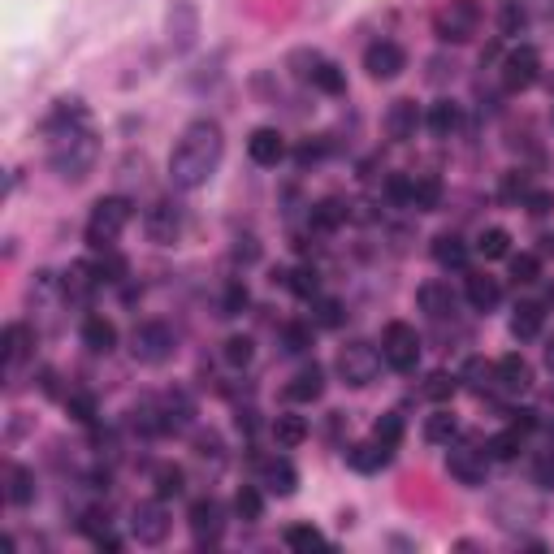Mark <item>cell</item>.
Segmentation results:
<instances>
[{
	"label": "cell",
	"instance_id": "1",
	"mask_svg": "<svg viewBox=\"0 0 554 554\" xmlns=\"http://www.w3.org/2000/svg\"><path fill=\"white\" fill-rule=\"evenodd\" d=\"M221 152H225V135L217 121L199 118L178 135L174 152H169V182L178 191H199L204 182L217 174Z\"/></svg>",
	"mask_w": 554,
	"mask_h": 554
},
{
	"label": "cell",
	"instance_id": "2",
	"mask_svg": "<svg viewBox=\"0 0 554 554\" xmlns=\"http://www.w3.org/2000/svg\"><path fill=\"white\" fill-rule=\"evenodd\" d=\"M96 157H100L96 135H91L87 126H79V130H61V135H53V152H48V165H53V174H57V178L82 182L87 174H91Z\"/></svg>",
	"mask_w": 554,
	"mask_h": 554
},
{
	"label": "cell",
	"instance_id": "3",
	"mask_svg": "<svg viewBox=\"0 0 554 554\" xmlns=\"http://www.w3.org/2000/svg\"><path fill=\"white\" fill-rule=\"evenodd\" d=\"M130 217H135V204L126 196L96 199V208H91V217H87V247H91V252H109L121 238V230L130 225Z\"/></svg>",
	"mask_w": 554,
	"mask_h": 554
},
{
	"label": "cell",
	"instance_id": "4",
	"mask_svg": "<svg viewBox=\"0 0 554 554\" xmlns=\"http://www.w3.org/2000/svg\"><path fill=\"white\" fill-rule=\"evenodd\" d=\"M481 26V5L476 0H451L446 9H437L434 31L442 43H468Z\"/></svg>",
	"mask_w": 554,
	"mask_h": 554
},
{
	"label": "cell",
	"instance_id": "5",
	"mask_svg": "<svg viewBox=\"0 0 554 554\" xmlns=\"http://www.w3.org/2000/svg\"><path fill=\"white\" fill-rule=\"evenodd\" d=\"M381 364H386V356L377 351L373 342H351V347H342L338 351V377L347 381V386H373L377 373H381Z\"/></svg>",
	"mask_w": 554,
	"mask_h": 554
},
{
	"label": "cell",
	"instance_id": "6",
	"mask_svg": "<svg viewBox=\"0 0 554 554\" xmlns=\"http://www.w3.org/2000/svg\"><path fill=\"white\" fill-rule=\"evenodd\" d=\"M381 356L386 364L395 368V373H412L416 364H420V338L407 320H390L386 325V334H381Z\"/></svg>",
	"mask_w": 554,
	"mask_h": 554
},
{
	"label": "cell",
	"instance_id": "7",
	"mask_svg": "<svg viewBox=\"0 0 554 554\" xmlns=\"http://www.w3.org/2000/svg\"><path fill=\"white\" fill-rule=\"evenodd\" d=\"M174 330L165 325V320H143L135 334H130V356L138 364H165V359L174 356Z\"/></svg>",
	"mask_w": 554,
	"mask_h": 554
},
{
	"label": "cell",
	"instance_id": "8",
	"mask_svg": "<svg viewBox=\"0 0 554 554\" xmlns=\"http://www.w3.org/2000/svg\"><path fill=\"white\" fill-rule=\"evenodd\" d=\"M537 79H541V53L533 43H520L502 57V87L507 91H529Z\"/></svg>",
	"mask_w": 554,
	"mask_h": 554
},
{
	"label": "cell",
	"instance_id": "9",
	"mask_svg": "<svg viewBox=\"0 0 554 554\" xmlns=\"http://www.w3.org/2000/svg\"><path fill=\"white\" fill-rule=\"evenodd\" d=\"M130 533H135L138 546H160L169 537V511H165V498H152V502H138L130 511Z\"/></svg>",
	"mask_w": 554,
	"mask_h": 554
},
{
	"label": "cell",
	"instance_id": "10",
	"mask_svg": "<svg viewBox=\"0 0 554 554\" xmlns=\"http://www.w3.org/2000/svg\"><path fill=\"white\" fill-rule=\"evenodd\" d=\"M143 230H148V238L152 243H174V238L182 234V208L174 204V199H157L148 213H143Z\"/></svg>",
	"mask_w": 554,
	"mask_h": 554
},
{
	"label": "cell",
	"instance_id": "11",
	"mask_svg": "<svg viewBox=\"0 0 554 554\" xmlns=\"http://www.w3.org/2000/svg\"><path fill=\"white\" fill-rule=\"evenodd\" d=\"M364 70L381 82L398 79V74L407 70V53H403L395 40H377V43H368V53H364Z\"/></svg>",
	"mask_w": 554,
	"mask_h": 554
},
{
	"label": "cell",
	"instance_id": "12",
	"mask_svg": "<svg viewBox=\"0 0 554 554\" xmlns=\"http://www.w3.org/2000/svg\"><path fill=\"white\" fill-rule=\"evenodd\" d=\"M446 468H451V476H455L459 485L476 490V485H485L490 455H485V451H476V446H455V451H451V459H446Z\"/></svg>",
	"mask_w": 554,
	"mask_h": 554
},
{
	"label": "cell",
	"instance_id": "13",
	"mask_svg": "<svg viewBox=\"0 0 554 554\" xmlns=\"http://www.w3.org/2000/svg\"><path fill=\"white\" fill-rule=\"evenodd\" d=\"M191 533H196L199 546H208V541H217L221 533H225V511H221L217 498H199V502H191Z\"/></svg>",
	"mask_w": 554,
	"mask_h": 554
},
{
	"label": "cell",
	"instance_id": "14",
	"mask_svg": "<svg viewBox=\"0 0 554 554\" xmlns=\"http://www.w3.org/2000/svg\"><path fill=\"white\" fill-rule=\"evenodd\" d=\"M247 157L256 160V165H264V169H273L277 160L286 157V138H282V130H273V126H256L252 138H247Z\"/></svg>",
	"mask_w": 554,
	"mask_h": 554
},
{
	"label": "cell",
	"instance_id": "15",
	"mask_svg": "<svg viewBox=\"0 0 554 554\" xmlns=\"http://www.w3.org/2000/svg\"><path fill=\"white\" fill-rule=\"evenodd\" d=\"M260 485H264L269 494H277V498H291V494H295V485H299L295 463H291L286 455L264 459V468H260Z\"/></svg>",
	"mask_w": 554,
	"mask_h": 554
},
{
	"label": "cell",
	"instance_id": "16",
	"mask_svg": "<svg viewBox=\"0 0 554 554\" xmlns=\"http://www.w3.org/2000/svg\"><path fill=\"white\" fill-rule=\"evenodd\" d=\"M494 377H498V390H507V395H524V390L533 386V368H529V359L515 356V351L498 359Z\"/></svg>",
	"mask_w": 554,
	"mask_h": 554
},
{
	"label": "cell",
	"instance_id": "17",
	"mask_svg": "<svg viewBox=\"0 0 554 554\" xmlns=\"http://www.w3.org/2000/svg\"><path fill=\"white\" fill-rule=\"evenodd\" d=\"M420 109H416V100H395L390 104V113H386V135L395 138V143H407V138H416V130H420Z\"/></svg>",
	"mask_w": 554,
	"mask_h": 554
},
{
	"label": "cell",
	"instance_id": "18",
	"mask_svg": "<svg viewBox=\"0 0 554 554\" xmlns=\"http://www.w3.org/2000/svg\"><path fill=\"white\" fill-rule=\"evenodd\" d=\"M96 286H100L96 264H87V260L70 264V269H65V277H61V291H65V299H74V303H87V299L96 295Z\"/></svg>",
	"mask_w": 554,
	"mask_h": 554
},
{
	"label": "cell",
	"instance_id": "19",
	"mask_svg": "<svg viewBox=\"0 0 554 554\" xmlns=\"http://www.w3.org/2000/svg\"><path fill=\"white\" fill-rule=\"evenodd\" d=\"M416 303H420V312H429L434 320H442L455 312V291H451L446 282H425V286L416 291Z\"/></svg>",
	"mask_w": 554,
	"mask_h": 554
},
{
	"label": "cell",
	"instance_id": "20",
	"mask_svg": "<svg viewBox=\"0 0 554 554\" xmlns=\"http://www.w3.org/2000/svg\"><path fill=\"white\" fill-rule=\"evenodd\" d=\"M82 347H87L91 356H109V351L118 347V325L109 317H87L82 320Z\"/></svg>",
	"mask_w": 554,
	"mask_h": 554
},
{
	"label": "cell",
	"instance_id": "21",
	"mask_svg": "<svg viewBox=\"0 0 554 554\" xmlns=\"http://www.w3.org/2000/svg\"><path fill=\"white\" fill-rule=\"evenodd\" d=\"M169 40H174L178 53H186L196 43V9H191V0H174V9H169Z\"/></svg>",
	"mask_w": 554,
	"mask_h": 554
},
{
	"label": "cell",
	"instance_id": "22",
	"mask_svg": "<svg viewBox=\"0 0 554 554\" xmlns=\"http://www.w3.org/2000/svg\"><path fill=\"white\" fill-rule=\"evenodd\" d=\"M286 395L295 398V403H317L325 395V368L320 364H308V368H299L291 377V386H286Z\"/></svg>",
	"mask_w": 554,
	"mask_h": 554
},
{
	"label": "cell",
	"instance_id": "23",
	"mask_svg": "<svg viewBox=\"0 0 554 554\" xmlns=\"http://www.w3.org/2000/svg\"><path fill=\"white\" fill-rule=\"evenodd\" d=\"M0 347H5V373H14L22 359L31 356V347H35V334H31L26 325H5V338H0Z\"/></svg>",
	"mask_w": 554,
	"mask_h": 554
},
{
	"label": "cell",
	"instance_id": "24",
	"mask_svg": "<svg viewBox=\"0 0 554 554\" xmlns=\"http://www.w3.org/2000/svg\"><path fill=\"white\" fill-rule=\"evenodd\" d=\"M191 416H196V403L182 395V390H174V395L160 398V420H165V434H182V429L191 425Z\"/></svg>",
	"mask_w": 554,
	"mask_h": 554
},
{
	"label": "cell",
	"instance_id": "25",
	"mask_svg": "<svg viewBox=\"0 0 554 554\" xmlns=\"http://www.w3.org/2000/svg\"><path fill=\"white\" fill-rule=\"evenodd\" d=\"M498 299H502L498 277H490V273H473V277H468V303H473V312H494Z\"/></svg>",
	"mask_w": 554,
	"mask_h": 554
},
{
	"label": "cell",
	"instance_id": "26",
	"mask_svg": "<svg viewBox=\"0 0 554 554\" xmlns=\"http://www.w3.org/2000/svg\"><path fill=\"white\" fill-rule=\"evenodd\" d=\"M395 451H386V446H377V442H359V446H347V463L356 468V473H381L386 463H390Z\"/></svg>",
	"mask_w": 554,
	"mask_h": 554
},
{
	"label": "cell",
	"instance_id": "27",
	"mask_svg": "<svg viewBox=\"0 0 554 554\" xmlns=\"http://www.w3.org/2000/svg\"><path fill=\"white\" fill-rule=\"evenodd\" d=\"M82 121H87V109H82V100H57V109H53V118H48V135H61V130H79Z\"/></svg>",
	"mask_w": 554,
	"mask_h": 554
},
{
	"label": "cell",
	"instance_id": "28",
	"mask_svg": "<svg viewBox=\"0 0 554 554\" xmlns=\"http://www.w3.org/2000/svg\"><path fill=\"white\" fill-rule=\"evenodd\" d=\"M434 260L442 269H463L468 264V243L459 234H437L434 238Z\"/></svg>",
	"mask_w": 554,
	"mask_h": 554
},
{
	"label": "cell",
	"instance_id": "29",
	"mask_svg": "<svg viewBox=\"0 0 554 554\" xmlns=\"http://www.w3.org/2000/svg\"><path fill=\"white\" fill-rule=\"evenodd\" d=\"M308 221H312V230H320V234H330V230H338L342 221H347V204L342 199H320V204H312V213H308Z\"/></svg>",
	"mask_w": 554,
	"mask_h": 554
},
{
	"label": "cell",
	"instance_id": "30",
	"mask_svg": "<svg viewBox=\"0 0 554 554\" xmlns=\"http://www.w3.org/2000/svg\"><path fill=\"white\" fill-rule=\"evenodd\" d=\"M541 317H546V308L537 303V299H529V303H520L511 317V334L524 342V338H537L541 334Z\"/></svg>",
	"mask_w": 554,
	"mask_h": 554
},
{
	"label": "cell",
	"instance_id": "31",
	"mask_svg": "<svg viewBox=\"0 0 554 554\" xmlns=\"http://www.w3.org/2000/svg\"><path fill=\"white\" fill-rule=\"evenodd\" d=\"M425 126H429L437 138H446L459 126V104H455V100H437V104H429V113H425Z\"/></svg>",
	"mask_w": 554,
	"mask_h": 554
},
{
	"label": "cell",
	"instance_id": "32",
	"mask_svg": "<svg viewBox=\"0 0 554 554\" xmlns=\"http://www.w3.org/2000/svg\"><path fill=\"white\" fill-rule=\"evenodd\" d=\"M437 199H442V178L437 174H416V191H412L416 213H434Z\"/></svg>",
	"mask_w": 554,
	"mask_h": 554
},
{
	"label": "cell",
	"instance_id": "33",
	"mask_svg": "<svg viewBox=\"0 0 554 554\" xmlns=\"http://www.w3.org/2000/svg\"><path fill=\"white\" fill-rule=\"evenodd\" d=\"M459 381H468L476 395H490V390H498L494 364H485V359H468V364H463V373H459Z\"/></svg>",
	"mask_w": 554,
	"mask_h": 554
},
{
	"label": "cell",
	"instance_id": "34",
	"mask_svg": "<svg viewBox=\"0 0 554 554\" xmlns=\"http://www.w3.org/2000/svg\"><path fill=\"white\" fill-rule=\"evenodd\" d=\"M520 446H524V434H520L515 425H507L502 434H494L490 442H485V455L490 459H515L520 455Z\"/></svg>",
	"mask_w": 554,
	"mask_h": 554
},
{
	"label": "cell",
	"instance_id": "35",
	"mask_svg": "<svg viewBox=\"0 0 554 554\" xmlns=\"http://www.w3.org/2000/svg\"><path fill=\"white\" fill-rule=\"evenodd\" d=\"M476 252L485 260H502L511 252V234L502 225H490V230H481V238H476Z\"/></svg>",
	"mask_w": 554,
	"mask_h": 554
},
{
	"label": "cell",
	"instance_id": "36",
	"mask_svg": "<svg viewBox=\"0 0 554 554\" xmlns=\"http://www.w3.org/2000/svg\"><path fill=\"white\" fill-rule=\"evenodd\" d=\"M312 87H317V91H325V96H342V91H347V74H342V65H334V61H320L317 74H312Z\"/></svg>",
	"mask_w": 554,
	"mask_h": 554
},
{
	"label": "cell",
	"instance_id": "37",
	"mask_svg": "<svg viewBox=\"0 0 554 554\" xmlns=\"http://www.w3.org/2000/svg\"><path fill=\"white\" fill-rule=\"evenodd\" d=\"M282 286H291L299 299H317L320 277H317V269H312V264H303V269H286V282H282Z\"/></svg>",
	"mask_w": 554,
	"mask_h": 554
},
{
	"label": "cell",
	"instance_id": "38",
	"mask_svg": "<svg viewBox=\"0 0 554 554\" xmlns=\"http://www.w3.org/2000/svg\"><path fill=\"white\" fill-rule=\"evenodd\" d=\"M459 434V425H455V416L451 412H434L429 420H425V437L434 442V446H451V437Z\"/></svg>",
	"mask_w": 554,
	"mask_h": 554
},
{
	"label": "cell",
	"instance_id": "39",
	"mask_svg": "<svg viewBox=\"0 0 554 554\" xmlns=\"http://www.w3.org/2000/svg\"><path fill=\"white\" fill-rule=\"evenodd\" d=\"M9 502H14V507L35 502V473H31V468H14V473H9Z\"/></svg>",
	"mask_w": 554,
	"mask_h": 554
},
{
	"label": "cell",
	"instance_id": "40",
	"mask_svg": "<svg viewBox=\"0 0 554 554\" xmlns=\"http://www.w3.org/2000/svg\"><path fill=\"white\" fill-rule=\"evenodd\" d=\"M273 437H277V446H299V442L308 437L303 416H277V420H273Z\"/></svg>",
	"mask_w": 554,
	"mask_h": 554
},
{
	"label": "cell",
	"instance_id": "41",
	"mask_svg": "<svg viewBox=\"0 0 554 554\" xmlns=\"http://www.w3.org/2000/svg\"><path fill=\"white\" fill-rule=\"evenodd\" d=\"M234 515L238 520H247V524H256L260 515H264V498H260L256 485H243L234 494Z\"/></svg>",
	"mask_w": 554,
	"mask_h": 554
},
{
	"label": "cell",
	"instance_id": "42",
	"mask_svg": "<svg viewBox=\"0 0 554 554\" xmlns=\"http://www.w3.org/2000/svg\"><path fill=\"white\" fill-rule=\"evenodd\" d=\"M152 485H157V498H178L182 485H186V476H182V468H174V463H160L157 473H152Z\"/></svg>",
	"mask_w": 554,
	"mask_h": 554
},
{
	"label": "cell",
	"instance_id": "43",
	"mask_svg": "<svg viewBox=\"0 0 554 554\" xmlns=\"http://www.w3.org/2000/svg\"><path fill=\"white\" fill-rule=\"evenodd\" d=\"M308 347H312V325H299V320L282 325V351L286 356H303Z\"/></svg>",
	"mask_w": 554,
	"mask_h": 554
},
{
	"label": "cell",
	"instance_id": "44",
	"mask_svg": "<svg viewBox=\"0 0 554 554\" xmlns=\"http://www.w3.org/2000/svg\"><path fill=\"white\" fill-rule=\"evenodd\" d=\"M398 437H403V416H398V412H386L373 425V442H377V446H386V451H395Z\"/></svg>",
	"mask_w": 554,
	"mask_h": 554
},
{
	"label": "cell",
	"instance_id": "45",
	"mask_svg": "<svg viewBox=\"0 0 554 554\" xmlns=\"http://www.w3.org/2000/svg\"><path fill=\"white\" fill-rule=\"evenodd\" d=\"M511 282L515 286H533V282H541V260H537L533 252L511 256Z\"/></svg>",
	"mask_w": 554,
	"mask_h": 554
},
{
	"label": "cell",
	"instance_id": "46",
	"mask_svg": "<svg viewBox=\"0 0 554 554\" xmlns=\"http://www.w3.org/2000/svg\"><path fill=\"white\" fill-rule=\"evenodd\" d=\"M252 356H256V342H252L247 334H234L230 342H225V364H230V368H247Z\"/></svg>",
	"mask_w": 554,
	"mask_h": 554
},
{
	"label": "cell",
	"instance_id": "47",
	"mask_svg": "<svg viewBox=\"0 0 554 554\" xmlns=\"http://www.w3.org/2000/svg\"><path fill=\"white\" fill-rule=\"evenodd\" d=\"M286 546H291V550H317V546H325V537H320V529H312V524H291V529H286Z\"/></svg>",
	"mask_w": 554,
	"mask_h": 554
},
{
	"label": "cell",
	"instance_id": "48",
	"mask_svg": "<svg viewBox=\"0 0 554 554\" xmlns=\"http://www.w3.org/2000/svg\"><path fill=\"white\" fill-rule=\"evenodd\" d=\"M498 26H502V35H520V31L529 26L524 5H520V0H507V5H502V14H498Z\"/></svg>",
	"mask_w": 554,
	"mask_h": 554
},
{
	"label": "cell",
	"instance_id": "49",
	"mask_svg": "<svg viewBox=\"0 0 554 554\" xmlns=\"http://www.w3.org/2000/svg\"><path fill=\"white\" fill-rule=\"evenodd\" d=\"M96 277H100V286H104V282H109V286H113V282H121V277H126V260L109 247V252L96 260Z\"/></svg>",
	"mask_w": 554,
	"mask_h": 554
},
{
	"label": "cell",
	"instance_id": "50",
	"mask_svg": "<svg viewBox=\"0 0 554 554\" xmlns=\"http://www.w3.org/2000/svg\"><path fill=\"white\" fill-rule=\"evenodd\" d=\"M65 412L74 416L79 425H96V398L82 395V390H74V395L65 398Z\"/></svg>",
	"mask_w": 554,
	"mask_h": 554
},
{
	"label": "cell",
	"instance_id": "51",
	"mask_svg": "<svg viewBox=\"0 0 554 554\" xmlns=\"http://www.w3.org/2000/svg\"><path fill=\"white\" fill-rule=\"evenodd\" d=\"M247 303H252L247 286H243V282H230V286H225V295H221V317H238Z\"/></svg>",
	"mask_w": 554,
	"mask_h": 554
},
{
	"label": "cell",
	"instance_id": "52",
	"mask_svg": "<svg viewBox=\"0 0 554 554\" xmlns=\"http://www.w3.org/2000/svg\"><path fill=\"white\" fill-rule=\"evenodd\" d=\"M455 386H459V377H451V373H434L429 381H425V395L434 398V403H446V398L455 395Z\"/></svg>",
	"mask_w": 554,
	"mask_h": 554
},
{
	"label": "cell",
	"instance_id": "53",
	"mask_svg": "<svg viewBox=\"0 0 554 554\" xmlns=\"http://www.w3.org/2000/svg\"><path fill=\"white\" fill-rule=\"evenodd\" d=\"M412 191H416V178H407V174H395V178L386 182V196L395 199V204H403V208H412Z\"/></svg>",
	"mask_w": 554,
	"mask_h": 554
},
{
	"label": "cell",
	"instance_id": "54",
	"mask_svg": "<svg viewBox=\"0 0 554 554\" xmlns=\"http://www.w3.org/2000/svg\"><path fill=\"white\" fill-rule=\"evenodd\" d=\"M79 529H82L87 537H91V541H96V537H104V533H109V511H100V507H91V511H82Z\"/></svg>",
	"mask_w": 554,
	"mask_h": 554
},
{
	"label": "cell",
	"instance_id": "55",
	"mask_svg": "<svg viewBox=\"0 0 554 554\" xmlns=\"http://www.w3.org/2000/svg\"><path fill=\"white\" fill-rule=\"evenodd\" d=\"M317 325H325V330L342 325V303L338 299H317Z\"/></svg>",
	"mask_w": 554,
	"mask_h": 554
},
{
	"label": "cell",
	"instance_id": "56",
	"mask_svg": "<svg viewBox=\"0 0 554 554\" xmlns=\"http://www.w3.org/2000/svg\"><path fill=\"white\" fill-rule=\"evenodd\" d=\"M533 481L541 490H554V451H546V455L533 463Z\"/></svg>",
	"mask_w": 554,
	"mask_h": 554
},
{
	"label": "cell",
	"instance_id": "57",
	"mask_svg": "<svg viewBox=\"0 0 554 554\" xmlns=\"http://www.w3.org/2000/svg\"><path fill=\"white\" fill-rule=\"evenodd\" d=\"M524 208H529L533 217H546V213L554 208V196L550 191H529V196H524Z\"/></svg>",
	"mask_w": 554,
	"mask_h": 554
},
{
	"label": "cell",
	"instance_id": "58",
	"mask_svg": "<svg viewBox=\"0 0 554 554\" xmlns=\"http://www.w3.org/2000/svg\"><path fill=\"white\" fill-rule=\"evenodd\" d=\"M511 425L520 429V434H533V429H537V412H529V407H524V412H511Z\"/></svg>",
	"mask_w": 554,
	"mask_h": 554
},
{
	"label": "cell",
	"instance_id": "59",
	"mask_svg": "<svg viewBox=\"0 0 554 554\" xmlns=\"http://www.w3.org/2000/svg\"><path fill=\"white\" fill-rule=\"evenodd\" d=\"M537 303H541V308H554V282H546V286H541V295H537Z\"/></svg>",
	"mask_w": 554,
	"mask_h": 554
},
{
	"label": "cell",
	"instance_id": "60",
	"mask_svg": "<svg viewBox=\"0 0 554 554\" xmlns=\"http://www.w3.org/2000/svg\"><path fill=\"white\" fill-rule=\"evenodd\" d=\"M546 368H550V373H554V338H550V342H546Z\"/></svg>",
	"mask_w": 554,
	"mask_h": 554
}]
</instances>
